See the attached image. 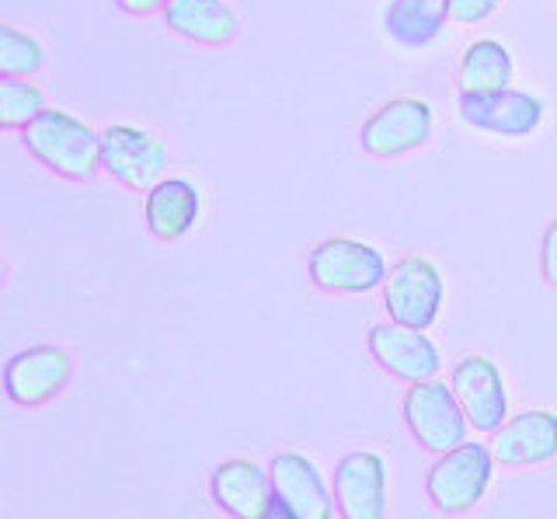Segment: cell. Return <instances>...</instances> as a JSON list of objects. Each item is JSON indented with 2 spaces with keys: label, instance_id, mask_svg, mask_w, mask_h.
Segmentation results:
<instances>
[{
  "label": "cell",
  "instance_id": "e0dca14e",
  "mask_svg": "<svg viewBox=\"0 0 557 519\" xmlns=\"http://www.w3.org/2000/svg\"><path fill=\"white\" fill-rule=\"evenodd\" d=\"M164 25L196 46H223L234 39L237 14L226 0H168Z\"/></svg>",
  "mask_w": 557,
  "mask_h": 519
},
{
  "label": "cell",
  "instance_id": "5b68a950",
  "mask_svg": "<svg viewBox=\"0 0 557 519\" xmlns=\"http://www.w3.org/2000/svg\"><path fill=\"white\" fill-rule=\"evenodd\" d=\"M446 300V280L429 258L405 255L391 265L387 283H383V307H387L391 321L429 332L440 321V310Z\"/></svg>",
  "mask_w": 557,
  "mask_h": 519
},
{
  "label": "cell",
  "instance_id": "7c38bea8",
  "mask_svg": "<svg viewBox=\"0 0 557 519\" xmlns=\"http://www.w3.org/2000/svg\"><path fill=\"white\" fill-rule=\"evenodd\" d=\"M335 506L342 519H387V460L356 449L335 467Z\"/></svg>",
  "mask_w": 557,
  "mask_h": 519
},
{
  "label": "cell",
  "instance_id": "3957f363",
  "mask_svg": "<svg viewBox=\"0 0 557 519\" xmlns=\"http://www.w3.org/2000/svg\"><path fill=\"white\" fill-rule=\"evenodd\" d=\"M310 283L324 293H342V297H359V293L383 289L387 283V262L380 248L366 245L356 237H327L307 255Z\"/></svg>",
  "mask_w": 557,
  "mask_h": 519
},
{
  "label": "cell",
  "instance_id": "9a60e30c",
  "mask_svg": "<svg viewBox=\"0 0 557 519\" xmlns=\"http://www.w3.org/2000/svg\"><path fill=\"white\" fill-rule=\"evenodd\" d=\"M492 454L502 467H536L557 460V411H522L509 415L495 436Z\"/></svg>",
  "mask_w": 557,
  "mask_h": 519
},
{
  "label": "cell",
  "instance_id": "7a4b0ae2",
  "mask_svg": "<svg viewBox=\"0 0 557 519\" xmlns=\"http://www.w3.org/2000/svg\"><path fill=\"white\" fill-rule=\"evenodd\" d=\"M495 464L498 460L492 454V443H460L449 454H440L425 478L429 502L446 516L470 512L487 495Z\"/></svg>",
  "mask_w": 557,
  "mask_h": 519
},
{
  "label": "cell",
  "instance_id": "5bb4252c",
  "mask_svg": "<svg viewBox=\"0 0 557 519\" xmlns=\"http://www.w3.org/2000/svg\"><path fill=\"white\" fill-rule=\"evenodd\" d=\"M213 502L231 519H261L275 506L272 471L258 460H223L209 478Z\"/></svg>",
  "mask_w": 557,
  "mask_h": 519
},
{
  "label": "cell",
  "instance_id": "277c9868",
  "mask_svg": "<svg viewBox=\"0 0 557 519\" xmlns=\"http://www.w3.org/2000/svg\"><path fill=\"white\" fill-rule=\"evenodd\" d=\"M400 411H405V425L411 432V440L422 449H429V454H449V449L467 443L470 422L457 401V394L440 376L422 380V384H408Z\"/></svg>",
  "mask_w": 557,
  "mask_h": 519
},
{
  "label": "cell",
  "instance_id": "44dd1931",
  "mask_svg": "<svg viewBox=\"0 0 557 519\" xmlns=\"http://www.w3.org/2000/svg\"><path fill=\"white\" fill-rule=\"evenodd\" d=\"M46 109L42 91L28 77H0V126L25 129Z\"/></svg>",
  "mask_w": 557,
  "mask_h": 519
},
{
  "label": "cell",
  "instance_id": "4fadbf2b",
  "mask_svg": "<svg viewBox=\"0 0 557 519\" xmlns=\"http://www.w3.org/2000/svg\"><path fill=\"white\" fill-rule=\"evenodd\" d=\"M272 489L275 498L289 506L300 519H335V492L327 489L321 467L313 464L307 454H275L272 464Z\"/></svg>",
  "mask_w": 557,
  "mask_h": 519
},
{
  "label": "cell",
  "instance_id": "8fae6325",
  "mask_svg": "<svg viewBox=\"0 0 557 519\" xmlns=\"http://www.w3.org/2000/svg\"><path fill=\"white\" fill-rule=\"evenodd\" d=\"M70 353L63 345H32L8 359L4 367V391L14 405L22 408H39L52 401L70 380Z\"/></svg>",
  "mask_w": 557,
  "mask_h": 519
},
{
  "label": "cell",
  "instance_id": "603a6c76",
  "mask_svg": "<svg viewBox=\"0 0 557 519\" xmlns=\"http://www.w3.org/2000/svg\"><path fill=\"white\" fill-rule=\"evenodd\" d=\"M540 272L550 289H557V217L547 223L544 231V245H540Z\"/></svg>",
  "mask_w": 557,
  "mask_h": 519
},
{
  "label": "cell",
  "instance_id": "d6986e66",
  "mask_svg": "<svg viewBox=\"0 0 557 519\" xmlns=\"http://www.w3.org/2000/svg\"><path fill=\"white\" fill-rule=\"evenodd\" d=\"M516 74L512 49L498 39H474L460 57V91L509 88Z\"/></svg>",
  "mask_w": 557,
  "mask_h": 519
},
{
  "label": "cell",
  "instance_id": "ba28073f",
  "mask_svg": "<svg viewBox=\"0 0 557 519\" xmlns=\"http://www.w3.org/2000/svg\"><path fill=\"white\" fill-rule=\"evenodd\" d=\"M460 119L481 133L519 140L530 136L544 123V101L519 88H498V91H460Z\"/></svg>",
  "mask_w": 557,
  "mask_h": 519
},
{
  "label": "cell",
  "instance_id": "ffe728a7",
  "mask_svg": "<svg viewBox=\"0 0 557 519\" xmlns=\"http://www.w3.org/2000/svg\"><path fill=\"white\" fill-rule=\"evenodd\" d=\"M46 53L42 42L14 25H0V74L4 77H32L42 71Z\"/></svg>",
  "mask_w": 557,
  "mask_h": 519
},
{
  "label": "cell",
  "instance_id": "cb8c5ba5",
  "mask_svg": "<svg viewBox=\"0 0 557 519\" xmlns=\"http://www.w3.org/2000/svg\"><path fill=\"white\" fill-rule=\"evenodd\" d=\"M115 4H119V11L133 14V18H147L153 11H164L168 0H115Z\"/></svg>",
  "mask_w": 557,
  "mask_h": 519
},
{
  "label": "cell",
  "instance_id": "d4e9b609",
  "mask_svg": "<svg viewBox=\"0 0 557 519\" xmlns=\"http://www.w3.org/2000/svg\"><path fill=\"white\" fill-rule=\"evenodd\" d=\"M261 519H300V516H296V512H293L289 506H283V502L275 498V506H272V509H269L265 516H261Z\"/></svg>",
  "mask_w": 557,
  "mask_h": 519
},
{
  "label": "cell",
  "instance_id": "2e32d148",
  "mask_svg": "<svg viewBox=\"0 0 557 519\" xmlns=\"http://www.w3.org/2000/svg\"><path fill=\"white\" fill-rule=\"evenodd\" d=\"M202 213L199 188L188 178H161L153 188H147V231L161 240H178L185 237Z\"/></svg>",
  "mask_w": 557,
  "mask_h": 519
},
{
  "label": "cell",
  "instance_id": "8992f818",
  "mask_svg": "<svg viewBox=\"0 0 557 519\" xmlns=\"http://www.w3.org/2000/svg\"><path fill=\"white\" fill-rule=\"evenodd\" d=\"M101 171L112 175L126 188H153L164 178L168 168V147L157 133L144 126L115 123L104 126L101 133Z\"/></svg>",
  "mask_w": 557,
  "mask_h": 519
},
{
  "label": "cell",
  "instance_id": "7402d4cb",
  "mask_svg": "<svg viewBox=\"0 0 557 519\" xmlns=\"http://www.w3.org/2000/svg\"><path fill=\"white\" fill-rule=\"evenodd\" d=\"M502 0H453V22L457 25H481L498 11Z\"/></svg>",
  "mask_w": 557,
  "mask_h": 519
},
{
  "label": "cell",
  "instance_id": "ac0fdd59",
  "mask_svg": "<svg viewBox=\"0 0 557 519\" xmlns=\"http://www.w3.org/2000/svg\"><path fill=\"white\" fill-rule=\"evenodd\" d=\"M453 18V0H391L387 32L405 49L432 46Z\"/></svg>",
  "mask_w": 557,
  "mask_h": 519
},
{
  "label": "cell",
  "instance_id": "52a82bcc",
  "mask_svg": "<svg viewBox=\"0 0 557 519\" xmlns=\"http://www.w3.org/2000/svg\"><path fill=\"white\" fill-rule=\"evenodd\" d=\"M435 115L422 98H391L359 129V144L370 158H405L432 140Z\"/></svg>",
  "mask_w": 557,
  "mask_h": 519
},
{
  "label": "cell",
  "instance_id": "9c48e42d",
  "mask_svg": "<svg viewBox=\"0 0 557 519\" xmlns=\"http://www.w3.org/2000/svg\"><path fill=\"white\" fill-rule=\"evenodd\" d=\"M449 387L474 432L495 436L509 422V394H505L502 370L487 356H463L449 373Z\"/></svg>",
  "mask_w": 557,
  "mask_h": 519
},
{
  "label": "cell",
  "instance_id": "30bf717a",
  "mask_svg": "<svg viewBox=\"0 0 557 519\" xmlns=\"http://www.w3.org/2000/svg\"><path fill=\"white\" fill-rule=\"evenodd\" d=\"M366 345H370V356H373L376 367L383 373H391L394 380L422 384V380L440 376L443 356H440V349H435V342L425 332H418V328L383 321V324L370 328Z\"/></svg>",
  "mask_w": 557,
  "mask_h": 519
},
{
  "label": "cell",
  "instance_id": "6da1fadb",
  "mask_svg": "<svg viewBox=\"0 0 557 519\" xmlns=\"http://www.w3.org/2000/svg\"><path fill=\"white\" fill-rule=\"evenodd\" d=\"M22 144L42 168L70 182L95 178L101 168V136L63 109H42L22 129Z\"/></svg>",
  "mask_w": 557,
  "mask_h": 519
}]
</instances>
